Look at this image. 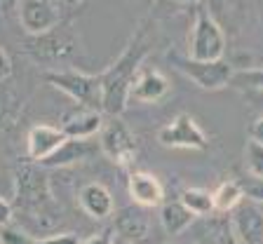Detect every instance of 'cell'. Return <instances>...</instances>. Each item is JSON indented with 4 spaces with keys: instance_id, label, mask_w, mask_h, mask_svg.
I'll list each match as a JSON object with an SVG mask.
<instances>
[{
    "instance_id": "obj_33",
    "label": "cell",
    "mask_w": 263,
    "mask_h": 244,
    "mask_svg": "<svg viewBox=\"0 0 263 244\" xmlns=\"http://www.w3.org/2000/svg\"><path fill=\"white\" fill-rule=\"evenodd\" d=\"M19 0H0V10L3 12H10V10H16Z\"/></svg>"
},
{
    "instance_id": "obj_22",
    "label": "cell",
    "mask_w": 263,
    "mask_h": 244,
    "mask_svg": "<svg viewBox=\"0 0 263 244\" xmlns=\"http://www.w3.org/2000/svg\"><path fill=\"white\" fill-rule=\"evenodd\" d=\"M245 167L252 179H263V146L256 141H247L245 146Z\"/></svg>"
},
{
    "instance_id": "obj_20",
    "label": "cell",
    "mask_w": 263,
    "mask_h": 244,
    "mask_svg": "<svg viewBox=\"0 0 263 244\" xmlns=\"http://www.w3.org/2000/svg\"><path fill=\"white\" fill-rule=\"evenodd\" d=\"M212 195H214V212L226 214V216L233 214L237 207L247 200L245 188H242L240 181H221Z\"/></svg>"
},
{
    "instance_id": "obj_27",
    "label": "cell",
    "mask_w": 263,
    "mask_h": 244,
    "mask_svg": "<svg viewBox=\"0 0 263 244\" xmlns=\"http://www.w3.org/2000/svg\"><path fill=\"white\" fill-rule=\"evenodd\" d=\"M14 223V204L5 197H0V230Z\"/></svg>"
},
{
    "instance_id": "obj_11",
    "label": "cell",
    "mask_w": 263,
    "mask_h": 244,
    "mask_svg": "<svg viewBox=\"0 0 263 244\" xmlns=\"http://www.w3.org/2000/svg\"><path fill=\"white\" fill-rule=\"evenodd\" d=\"M228 216L237 244H263V207L258 202L245 200Z\"/></svg>"
},
{
    "instance_id": "obj_14",
    "label": "cell",
    "mask_w": 263,
    "mask_h": 244,
    "mask_svg": "<svg viewBox=\"0 0 263 244\" xmlns=\"http://www.w3.org/2000/svg\"><path fill=\"white\" fill-rule=\"evenodd\" d=\"M170 92H172V82L162 71H158V68H141V73H139L134 85H132L129 101L153 106V103L164 101L170 97Z\"/></svg>"
},
{
    "instance_id": "obj_6",
    "label": "cell",
    "mask_w": 263,
    "mask_h": 244,
    "mask_svg": "<svg viewBox=\"0 0 263 244\" xmlns=\"http://www.w3.org/2000/svg\"><path fill=\"white\" fill-rule=\"evenodd\" d=\"M170 59L176 71H181L188 80L195 82L200 89H207V92H216V89H223V87L233 85V78H235V68L223 59L195 61L191 57H179V54H172Z\"/></svg>"
},
{
    "instance_id": "obj_3",
    "label": "cell",
    "mask_w": 263,
    "mask_h": 244,
    "mask_svg": "<svg viewBox=\"0 0 263 244\" xmlns=\"http://www.w3.org/2000/svg\"><path fill=\"white\" fill-rule=\"evenodd\" d=\"M45 80L82 108L101 110V73L92 76V73H82L76 68H61V71H47Z\"/></svg>"
},
{
    "instance_id": "obj_25",
    "label": "cell",
    "mask_w": 263,
    "mask_h": 244,
    "mask_svg": "<svg viewBox=\"0 0 263 244\" xmlns=\"http://www.w3.org/2000/svg\"><path fill=\"white\" fill-rule=\"evenodd\" d=\"M0 242L3 244H33V237L22 228V226H7V228L0 230Z\"/></svg>"
},
{
    "instance_id": "obj_29",
    "label": "cell",
    "mask_w": 263,
    "mask_h": 244,
    "mask_svg": "<svg viewBox=\"0 0 263 244\" xmlns=\"http://www.w3.org/2000/svg\"><path fill=\"white\" fill-rule=\"evenodd\" d=\"M10 76H12V59L5 49L0 47V85L10 80Z\"/></svg>"
},
{
    "instance_id": "obj_35",
    "label": "cell",
    "mask_w": 263,
    "mask_h": 244,
    "mask_svg": "<svg viewBox=\"0 0 263 244\" xmlns=\"http://www.w3.org/2000/svg\"><path fill=\"white\" fill-rule=\"evenodd\" d=\"M115 244H127V242H122V239H118V237H115Z\"/></svg>"
},
{
    "instance_id": "obj_8",
    "label": "cell",
    "mask_w": 263,
    "mask_h": 244,
    "mask_svg": "<svg viewBox=\"0 0 263 244\" xmlns=\"http://www.w3.org/2000/svg\"><path fill=\"white\" fill-rule=\"evenodd\" d=\"M19 24L28 38H38L64 24V10L57 0H19Z\"/></svg>"
},
{
    "instance_id": "obj_30",
    "label": "cell",
    "mask_w": 263,
    "mask_h": 244,
    "mask_svg": "<svg viewBox=\"0 0 263 244\" xmlns=\"http://www.w3.org/2000/svg\"><path fill=\"white\" fill-rule=\"evenodd\" d=\"M249 141H256L263 146V115L254 120L252 127H249Z\"/></svg>"
},
{
    "instance_id": "obj_12",
    "label": "cell",
    "mask_w": 263,
    "mask_h": 244,
    "mask_svg": "<svg viewBox=\"0 0 263 244\" xmlns=\"http://www.w3.org/2000/svg\"><path fill=\"white\" fill-rule=\"evenodd\" d=\"M66 141V134L61 127L38 122L26 134V158L35 164H43L47 158H52Z\"/></svg>"
},
{
    "instance_id": "obj_9",
    "label": "cell",
    "mask_w": 263,
    "mask_h": 244,
    "mask_svg": "<svg viewBox=\"0 0 263 244\" xmlns=\"http://www.w3.org/2000/svg\"><path fill=\"white\" fill-rule=\"evenodd\" d=\"M158 141L164 148H183V151H204L209 146L207 132L200 127L191 113H179L158 129Z\"/></svg>"
},
{
    "instance_id": "obj_16",
    "label": "cell",
    "mask_w": 263,
    "mask_h": 244,
    "mask_svg": "<svg viewBox=\"0 0 263 244\" xmlns=\"http://www.w3.org/2000/svg\"><path fill=\"white\" fill-rule=\"evenodd\" d=\"M104 110L99 108H82L78 106L76 110L64 118L61 122V129H64L66 139H80V141H92L94 136L101 134L104 129Z\"/></svg>"
},
{
    "instance_id": "obj_19",
    "label": "cell",
    "mask_w": 263,
    "mask_h": 244,
    "mask_svg": "<svg viewBox=\"0 0 263 244\" xmlns=\"http://www.w3.org/2000/svg\"><path fill=\"white\" fill-rule=\"evenodd\" d=\"M195 223V216L186 209V204L181 200H172V202H164L160 207V226L167 235H181L186 233L188 228H193Z\"/></svg>"
},
{
    "instance_id": "obj_26",
    "label": "cell",
    "mask_w": 263,
    "mask_h": 244,
    "mask_svg": "<svg viewBox=\"0 0 263 244\" xmlns=\"http://www.w3.org/2000/svg\"><path fill=\"white\" fill-rule=\"evenodd\" d=\"M82 239L76 233H54L47 237H38L33 239V244H80Z\"/></svg>"
},
{
    "instance_id": "obj_21",
    "label": "cell",
    "mask_w": 263,
    "mask_h": 244,
    "mask_svg": "<svg viewBox=\"0 0 263 244\" xmlns=\"http://www.w3.org/2000/svg\"><path fill=\"white\" fill-rule=\"evenodd\" d=\"M181 202L195 218H207L214 212V195L204 188H186L181 193Z\"/></svg>"
},
{
    "instance_id": "obj_36",
    "label": "cell",
    "mask_w": 263,
    "mask_h": 244,
    "mask_svg": "<svg viewBox=\"0 0 263 244\" xmlns=\"http://www.w3.org/2000/svg\"><path fill=\"white\" fill-rule=\"evenodd\" d=\"M0 244H3V242H0Z\"/></svg>"
},
{
    "instance_id": "obj_1",
    "label": "cell",
    "mask_w": 263,
    "mask_h": 244,
    "mask_svg": "<svg viewBox=\"0 0 263 244\" xmlns=\"http://www.w3.org/2000/svg\"><path fill=\"white\" fill-rule=\"evenodd\" d=\"M148 54V28L139 26L120 57L101 73V110L106 115H122L129 103L132 85L141 73L143 59Z\"/></svg>"
},
{
    "instance_id": "obj_24",
    "label": "cell",
    "mask_w": 263,
    "mask_h": 244,
    "mask_svg": "<svg viewBox=\"0 0 263 244\" xmlns=\"http://www.w3.org/2000/svg\"><path fill=\"white\" fill-rule=\"evenodd\" d=\"M16 110H19V101L12 92H0V127H7L14 122Z\"/></svg>"
},
{
    "instance_id": "obj_17",
    "label": "cell",
    "mask_w": 263,
    "mask_h": 244,
    "mask_svg": "<svg viewBox=\"0 0 263 244\" xmlns=\"http://www.w3.org/2000/svg\"><path fill=\"white\" fill-rule=\"evenodd\" d=\"M195 244H237L230 226V216L226 214H212L207 218L193 223Z\"/></svg>"
},
{
    "instance_id": "obj_13",
    "label": "cell",
    "mask_w": 263,
    "mask_h": 244,
    "mask_svg": "<svg viewBox=\"0 0 263 244\" xmlns=\"http://www.w3.org/2000/svg\"><path fill=\"white\" fill-rule=\"evenodd\" d=\"M127 195L132 197V204L143 207V209H155V207L164 204V185L155 174L134 169L127 176Z\"/></svg>"
},
{
    "instance_id": "obj_5",
    "label": "cell",
    "mask_w": 263,
    "mask_h": 244,
    "mask_svg": "<svg viewBox=\"0 0 263 244\" xmlns=\"http://www.w3.org/2000/svg\"><path fill=\"white\" fill-rule=\"evenodd\" d=\"M99 148L113 164L127 169L137 162L139 143L132 129L120 120V115H108L104 129L99 134Z\"/></svg>"
},
{
    "instance_id": "obj_2",
    "label": "cell",
    "mask_w": 263,
    "mask_h": 244,
    "mask_svg": "<svg viewBox=\"0 0 263 244\" xmlns=\"http://www.w3.org/2000/svg\"><path fill=\"white\" fill-rule=\"evenodd\" d=\"M14 214H33L57 207V200L49 188L45 167L40 164H22L14 172Z\"/></svg>"
},
{
    "instance_id": "obj_15",
    "label": "cell",
    "mask_w": 263,
    "mask_h": 244,
    "mask_svg": "<svg viewBox=\"0 0 263 244\" xmlns=\"http://www.w3.org/2000/svg\"><path fill=\"white\" fill-rule=\"evenodd\" d=\"M78 204H80V212L92 221H106L115 214L113 193L99 181H89L78 190Z\"/></svg>"
},
{
    "instance_id": "obj_4",
    "label": "cell",
    "mask_w": 263,
    "mask_h": 244,
    "mask_svg": "<svg viewBox=\"0 0 263 244\" xmlns=\"http://www.w3.org/2000/svg\"><path fill=\"white\" fill-rule=\"evenodd\" d=\"M226 52V35L221 24L209 10L195 14L191 35H188V57L195 61H221Z\"/></svg>"
},
{
    "instance_id": "obj_28",
    "label": "cell",
    "mask_w": 263,
    "mask_h": 244,
    "mask_svg": "<svg viewBox=\"0 0 263 244\" xmlns=\"http://www.w3.org/2000/svg\"><path fill=\"white\" fill-rule=\"evenodd\" d=\"M80 244H115L113 230H101V233H94V235H89L87 239H82Z\"/></svg>"
},
{
    "instance_id": "obj_31",
    "label": "cell",
    "mask_w": 263,
    "mask_h": 244,
    "mask_svg": "<svg viewBox=\"0 0 263 244\" xmlns=\"http://www.w3.org/2000/svg\"><path fill=\"white\" fill-rule=\"evenodd\" d=\"M57 3L61 5V10L64 12H71V10H76V7H80L85 0H57Z\"/></svg>"
},
{
    "instance_id": "obj_32",
    "label": "cell",
    "mask_w": 263,
    "mask_h": 244,
    "mask_svg": "<svg viewBox=\"0 0 263 244\" xmlns=\"http://www.w3.org/2000/svg\"><path fill=\"white\" fill-rule=\"evenodd\" d=\"M207 3H209V7H212V10L219 12V10H226V7H228L233 0H207Z\"/></svg>"
},
{
    "instance_id": "obj_34",
    "label": "cell",
    "mask_w": 263,
    "mask_h": 244,
    "mask_svg": "<svg viewBox=\"0 0 263 244\" xmlns=\"http://www.w3.org/2000/svg\"><path fill=\"white\" fill-rule=\"evenodd\" d=\"M174 3H179V5H195L197 0H174Z\"/></svg>"
},
{
    "instance_id": "obj_7",
    "label": "cell",
    "mask_w": 263,
    "mask_h": 244,
    "mask_svg": "<svg viewBox=\"0 0 263 244\" xmlns=\"http://www.w3.org/2000/svg\"><path fill=\"white\" fill-rule=\"evenodd\" d=\"M78 49H80V38L68 24H61V26H57L54 31L45 33V35L26 40V52L35 61H43V64L64 61L76 54Z\"/></svg>"
},
{
    "instance_id": "obj_23",
    "label": "cell",
    "mask_w": 263,
    "mask_h": 244,
    "mask_svg": "<svg viewBox=\"0 0 263 244\" xmlns=\"http://www.w3.org/2000/svg\"><path fill=\"white\" fill-rule=\"evenodd\" d=\"M233 85L242 89H252V92H263V68H242L235 71Z\"/></svg>"
},
{
    "instance_id": "obj_18",
    "label": "cell",
    "mask_w": 263,
    "mask_h": 244,
    "mask_svg": "<svg viewBox=\"0 0 263 244\" xmlns=\"http://www.w3.org/2000/svg\"><path fill=\"white\" fill-rule=\"evenodd\" d=\"M97 151H101L99 148V141L97 146H94L92 141H80V139H66L64 146L59 148V151L52 155V158H47L40 167L45 169H61V167H71V164H78L82 162V160H87L89 155H94Z\"/></svg>"
},
{
    "instance_id": "obj_10",
    "label": "cell",
    "mask_w": 263,
    "mask_h": 244,
    "mask_svg": "<svg viewBox=\"0 0 263 244\" xmlns=\"http://www.w3.org/2000/svg\"><path fill=\"white\" fill-rule=\"evenodd\" d=\"M113 233L127 244H146L153 235V221L148 209L137 204L122 207L113 214Z\"/></svg>"
}]
</instances>
